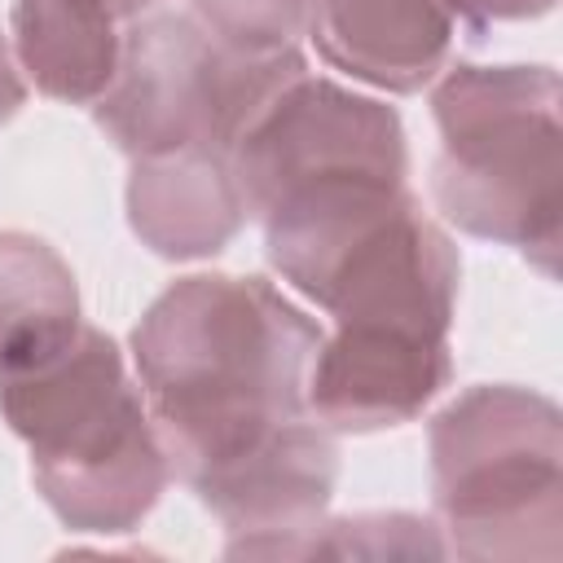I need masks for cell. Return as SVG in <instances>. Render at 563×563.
<instances>
[{
	"label": "cell",
	"instance_id": "1",
	"mask_svg": "<svg viewBox=\"0 0 563 563\" xmlns=\"http://www.w3.org/2000/svg\"><path fill=\"white\" fill-rule=\"evenodd\" d=\"M312 325L255 282L194 277L136 334L150 396L185 444H251L295 413Z\"/></svg>",
	"mask_w": 563,
	"mask_h": 563
},
{
	"label": "cell",
	"instance_id": "2",
	"mask_svg": "<svg viewBox=\"0 0 563 563\" xmlns=\"http://www.w3.org/2000/svg\"><path fill=\"white\" fill-rule=\"evenodd\" d=\"M449 136L444 207L475 233L554 242V75L466 70L435 97Z\"/></svg>",
	"mask_w": 563,
	"mask_h": 563
},
{
	"label": "cell",
	"instance_id": "3",
	"mask_svg": "<svg viewBox=\"0 0 563 563\" xmlns=\"http://www.w3.org/2000/svg\"><path fill=\"white\" fill-rule=\"evenodd\" d=\"M444 13L435 0H325L321 44L365 79L413 88L444 53Z\"/></svg>",
	"mask_w": 563,
	"mask_h": 563
},
{
	"label": "cell",
	"instance_id": "4",
	"mask_svg": "<svg viewBox=\"0 0 563 563\" xmlns=\"http://www.w3.org/2000/svg\"><path fill=\"white\" fill-rule=\"evenodd\" d=\"M75 295L66 268L35 242L0 238V356L35 365L70 343Z\"/></svg>",
	"mask_w": 563,
	"mask_h": 563
},
{
	"label": "cell",
	"instance_id": "5",
	"mask_svg": "<svg viewBox=\"0 0 563 563\" xmlns=\"http://www.w3.org/2000/svg\"><path fill=\"white\" fill-rule=\"evenodd\" d=\"M22 53L40 84L57 97H88L110 79L114 40L106 0H22Z\"/></svg>",
	"mask_w": 563,
	"mask_h": 563
},
{
	"label": "cell",
	"instance_id": "6",
	"mask_svg": "<svg viewBox=\"0 0 563 563\" xmlns=\"http://www.w3.org/2000/svg\"><path fill=\"white\" fill-rule=\"evenodd\" d=\"M453 4H462V9H471V13H479V18H488V13H528V9H541V4H550V0H453Z\"/></svg>",
	"mask_w": 563,
	"mask_h": 563
},
{
	"label": "cell",
	"instance_id": "7",
	"mask_svg": "<svg viewBox=\"0 0 563 563\" xmlns=\"http://www.w3.org/2000/svg\"><path fill=\"white\" fill-rule=\"evenodd\" d=\"M18 97H22V88H18V79L9 75V66H4V53H0V114H9V110L18 106Z\"/></svg>",
	"mask_w": 563,
	"mask_h": 563
}]
</instances>
